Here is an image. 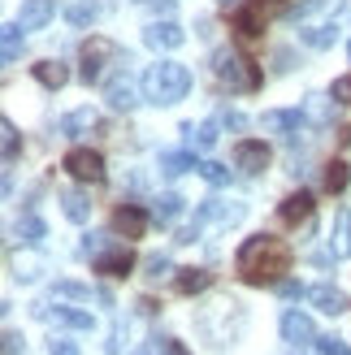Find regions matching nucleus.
Returning <instances> with one entry per match:
<instances>
[{
	"label": "nucleus",
	"mask_w": 351,
	"mask_h": 355,
	"mask_svg": "<svg viewBox=\"0 0 351 355\" xmlns=\"http://www.w3.org/2000/svg\"><path fill=\"white\" fill-rule=\"evenodd\" d=\"M347 52H351V48H347Z\"/></svg>",
	"instance_id": "49530a36"
},
{
	"label": "nucleus",
	"mask_w": 351,
	"mask_h": 355,
	"mask_svg": "<svg viewBox=\"0 0 351 355\" xmlns=\"http://www.w3.org/2000/svg\"><path fill=\"white\" fill-rule=\"evenodd\" d=\"M135 355H156V351H135Z\"/></svg>",
	"instance_id": "a18cd8bd"
},
{
	"label": "nucleus",
	"mask_w": 351,
	"mask_h": 355,
	"mask_svg": "<svg viewBox=\"0 0 351 355\" xmlns=\"http://www.w3.org/2000/svg\"><path fill=\"white\" fill-rule=\"evenodd\" d=\"M213 78L225 87V92H239V96H248L260 87V69L243 57V52L234 48H217L213 52Z\"/></svg>",
	"instance_id": "7ed1b4c3"
},
{
	"label": "nucleus",
	"mask_w": 351,
	"mask_h": 355,
	"mask_svg": "<svg viewBox=\"0 0 351 355\" xmlns=\"http://www.w3.org/2000/svg\"><path fill=\"white\" fill-rule=\"evenodd\" d=\"M9 269H13V277H17V282H35V277L44 273V256H35V252L13 256V260H9Z\"/></svg>",
	"instance_id": "4be33fe9"
},
{
	"label": "nucleus",
	"mask_w": 351,
	"mask_h": 355,
	"mask_svg": "<svg viewBox=\"0 0 351 355\" xmlns=\"http://www.w3.org/2000/svg\"><path fill=\"white\" fill-rule=\"evenodd\" d=\"M144 40H148V48H156V52H173V48L187 44V31H182L178 22H152V26L144 31Z\"/></svg>",
	"instance_id": "9d476101"
},
{
	"label": "nucleus",
	"mask_w": 351,
	"mask_h": 355,
	"mask_svg": "<svg viewBox=\"0 0 351 355\" xmlns=\"http://www.w3.org/2000/svg\"><path fill=\"white\" fill-rule=\"evenodd\" d=\"M234 165H239L243 173L269 169V148L260 144V139H243V144H234Z\"/></svg>",
	"instance_id": "9b49d317"
},
{
	"label": "nucleus",
	"mask_w": 351,
	"mask_h": 355,
	"mask_svg": "<svg viewBox=\"0 0 351 355\" xmlns=\"http://www.w3.org/2000/svg\"><path fill=\"white\" fill-rule=\"evenodd\" d=\"M165 273H173V269H169V260H165V256H152V260H148V277H152V282H161Z\"/></svg>",
	"instance_id": "4c0bfd02"
},
{
	"label": "nucleus",
	"mask_w": 351,
	"mask_h": 355,
	"mask_svg": "<svg viewBox=\"0 0 351 355\" xmlns=\"http://www.w3.org/2000/svg\"><path fill=\"white\" fill-rule=\"evenodd\" d=\"M260 121H265V130H300L304 113L300 109H273V113H265Z\"/></svg>",
	"instance_id": "b1692460"
},
{
	"label": "nucleus",
	"mask_w": 351,
	"mask_h": 355,
	"mask_svg": "<svg viewBox=\"0 0 351 355\" xmlns=\"http://www.w3.org/2000/svg\"><path fill=\"white\" fill-rule=\"evenodd\" d=\"M317 351L321 355H351V347L343 338H334V334H329V338H317Z\"/></svg>",
	"instance_id": "e433bc0d"
},
{
	"label": "nucleus",
	"mask_w": 351,
	"mask_h": 355,
	"mask_svg": "<svg viewBox=\"0 0 351 355\" xmlns=\"http://www.w3.org/2000/svg\"><path fill=\"white\" fill-rule=\"evenodd\" d=\"M0 135H5V165H13L17 148H22V144H17V126H13V121H0Z\"/></svg>",
	"instance_id": "72a5a7b5"
},
{
	"label": "nucleus",
	"mask_w": 351,
	"mask_h": 355,
	"mask_svg": "<svg viewBox=\"0 0 351 355\" xmlns=\"http://www.w3.org/2000/svg\"><path fill=\"white\" fill-rule=\"evenodd\" d=\"M35 316L40 321H48V325H65V329H92L96 321H92V312H83V308H52V304H40L35 308Z\"/></svg>",
	"instance_id": "0eeeda50"
},
{
	"label": "nucleus",
	"mask_w": 351,
	"mask_h": 355,
	"mask_svg": "<svg viewBox=\"0 0 351 355\" xmlns=\"http://www.w3.org/2000/svg\"><path fill=\"white\" fill-rule=\"evenodd\" d=\"M104 100L113 104L117 113H130L135 104H139V92H135V78L126 74V69H117V74L104 83Z\"/></svg>",
	"instance_id": "423d86ee"
},
{
	"label": "nucleus",
	"mask_w": 351,
	"mask_h": 355,
	"mask_svg": "<svg viewBox=\"0 0 351 355\" xmlns=\"http://www.w3.org/2000/svg\"><path fill=\"white\" fill-rule=\"evenodd\" d=\"M304 117L312 121V126H329V117H334V109H329V100H325V96H308V104H304Z\"/></svg>",
	"instance_id": "cd10ccee"
},
{
	"label": "nucleus",
	"mask_w": 351,
	"mask_h": 355,
	"mask_svg": "<svg viewBox=\"0 0 351 355\" xmlns=\"http://www.w3.org/2000/svg\"><path fill=\"white\" fill-rule=\"evenodd\" d=\"M152 351H156V355H187L173 338H156V343H152Z\"/></svg>",
	"instance_id": "ea45409f"
},
{
	"label": "nucleus",
	"mask_w": 351,
	"mask_h": 355,
	"mask_svg": "<svg viewBox=\"0 0 351 355\" xmlns=\"http://www.w3.org/2000/svg\"><path fill=\"white\" fill-rule=\"evenodd\" d=\"M61 208H65V217L69 221H87V217H92V204H87V195L83 191H61Z\"/></svg>",
	"instance_id": "5701e85b"
},
{
	"label": "nucleus",
	"mask_w": 351,
	"mask_h": 355,
	"mask_svg": "<svg viewBox=\"0 0 351 355\" xmlns=\"http://www.w3.org/2000/svg\"><path fill=\"white\" fill-rule=\"evenodd\" d=\"M312 212H317V200H312L308 191H295L282 200V208H277V217H282L286 225H300V221H312Z\"/></svg>",
	"instance_id": "ddd939ff"
},
{
	"label": "nucleus",
	"mask_w": 351,
	"mask_h": 355,
	"mask_svg": "<svg viewBox=\"0 0 351 355\" xmlns=\"http://www.w3.org/2000/svg\"><path fill=\"white\" fill-rule=\"evenodd\" d=\"M109 61H121V48L113 40H104V35H92V40L83 44V69H78V78L92 87L104 78V69H109Z\"/></svg>",
	"instance_id": "20e7f679"
},
{
	"label": "nucleus",
	"mask_w": 351,
	"mask_h": 355,
	"mask_svg": "<svg viewBox=\"0 0 351 355\" xmlns=\"http://www.w3.org/2000/svg\"><path fill=\"white\" fill-rule=\"evenodd\" d=\"M130 269H135L130 247H104V252L96 256V273H104V277H126Z\"/></svg>",
	"instance_id": "1a4fd4ad"
},
{
	"label": "nucleus",
	"mask_w": 351,
	"mask_h": 355,
	"mask_svg": "<svg viewBox=\"0 0 351 355\" xmlns=\"http://www.w3.org/2000/svg\"><path fill=\"white\" fill-rule=\"evenodd\" d=\"M282 338L295 343V347H308V343H317V325H312L304 312H286L282 316Z\"/></svg>",
	"instance_id": "4468645a"
},
{
	"label": "nucleus",
	"mask_w": 351,
	"mask_h": 355,
	"mask_svg": "<svg viewBox=\"0 0 351 355\" xmlns=\"http://www.w3.org/2000/svg\"><path fill=\"white\" fill-rule=\"evenodd\" d=\"M225 126H230V130H243V126H248V121H243L239 113H225Z\"/></svg>",
	"instance_id": "c03bdc74"
},
{
	"label": "nucleus",
	"mask_w": 351,
	"mask_h": 355,
	"mask_svg": "<svg viewBox=\"0 0 351 355\" xmlns=\"http://www.w3.org/2000/svg\"><path fill=\"white\" fill-rule=\"evenodd\" d=\"M52 355H78V347L65 343V338H57V343H52Z\"/></svg>",
	"instance_id": "79ce46f5"
},
{
	"label": "nucleus",
	"mask_w": 351,
	"mask_h": 355,
	"mask_svg": "<svg viewBox=\"0 0 351 355\" xmlns=\"http://www.w3.org/2000/svg\"><path fill=\"white\" fill-rule=\"evenodd\" d=\"M321 182H325V191H329V195L347 191V182H351V169H347V161H329V165H325V173H321Z\"/></svg>",
	"instance_id": "393cba45"
},
{
	"label": "nucleus",
	"mask_w": 351,
	"mask_h": 355,
	"mask_svg": "<svg viewBox=\"0 0 351 355\" xmlns=\"http://www.w3.org/2000/svg\"><path fill=\"white\" fill-rule=\"evenodd\" d=\"M308 299L317 304L325 316H339V312H347V295L339 291V286H329V282H321V286H312L308 291Z\"/></svg>",
	"instance_id": "dca6fc26"
},
{
	"label": "nucleus",
	"mask_w": 351,
	"mask_h": 355,
	"mask_svg": "<svg viewBox=\"0 0 351 355\" xmlns=\"http://www.w3.org/2000/svg\"><path fill=\"white\" fill-rule=\"evenodd\" d=\"M329 256L334 260L351 256V208H339V217H334V230H329Z\"/></svg>",
	"instance_id": "2eb2a0df"
},
{
	"label": "nucleus",
	"mask_w": 351,
	"mask_h": 355,
	"mask_svg": "<svg viewBox=\"0 0 351 355\" xmlns=\"http://www.w3.org/2000/svg\"><path fill=\"white\" fill-rule=\"evenodd\" d=\"M87 126H96V113H92V109H78V113H69V117L61 121V135H78V130H87Z\"/></svg>",
	"instance_id": "2f4dec72"
},
{
	"label": "nucleus",
	"mask_w": 351,
	"mask_h": 355,
	"mask_svg": "<svg viewBox=\"0 0 351 355\" xmlns=\"http://www.w3.org/2000/svg\"><path fill=\"white\" fill-rule=\"evenodd\" d=\"M35 78H40L48 92H61V87L69 83V69L61 61H40V65H35Z\"/></svg>",
	"instance_id": "412c9836"
},
{
	"label": "nucleus",
	"mask_w": 351,
	"mask_h": 355,
	"mask_svg": "<svg viewBox=\"0 0 351 355\" xmlns=\"http://www.w3.org/2000/svg\"><path fill=\"white\" fill-rule=\"evenodd\" d=\"M300 40H304L308 48H329V44L339 40V31L329 26V22H321V26H304V31H300Z\"/></svg>",
	"instance_id": "a878e982"
},
{
	"label": "nucleus",
	"mask_w": 351,
	"mask_h": 355,
	"mask_svg": "<svg viewBox=\"0 0 351 355\" xmlns=\"http://www.w3.org/2000/svg\"><path fill=\"white\" fill-rule=\"evenodd\" d=\"M334 104H351V78H339L334 83Z\"/></svg>",
	"instance_id": "a19ab883"
},
{
	"label": "nucleus",
	"mask_w": 351,
	"mask_h": 355,
	"mask_svg": "<svg viewBox=\"0 0 351 355\" xmlns=\"http://www.w3.org/2000/svg\"><path fill=\"white\" fill-rule=\"evenodd\" d=\"M187 169H196V161H191L187 152H161V173L178 178V173H187Z\"/></svg>",
	"instance_id": "c756f323"
},
{
	"label": "nucleus",
	"mask_w": 351,
	"mask_h": 355,
	"mask_svg": "<svg viewBox=\"0 0 351 355\" xmlns=\"http://www.w3.org/2000/svg\"><path fill=\"white\" fill-rule=\"evenodd\" d=\"M243 217V204H217V200H208L200 212H196V221H221V225H230Z\"/></svg>",
	"instance_id": "6ab92c4d"
},
{
	"label": "nucleus",
	"mask_w": 351,
	"mask_h": 355,
	"mask_svg": "<svg viewBox=\"0 0 351 355\" xmlns=\"http://www.w3.org/2000/svg\"><path fill=\"white\" fill-rule=\"evenodd\" d=\"M52 13H57V5H52V0H26V5H22V17H17V26H22V31H40V26L52 22Z\"/></svg>",
	"instance_id": "f3484780"
},
{
	"label": "nucleus",
	"mask_w": 351,
	"mask_h": 355,
	"mask_svg": "<svg viewBox=\"0 0 351 355\" xmlns=\"http://www.w3.org/2000/svg\"><path fill=\"white\" fill-rule=\"evenodd\" d=\"M17 351H26V338L17 329H5V355H17Z\"/></svg>",
	"instance_id": "58836bf2"
},
{
	"label": "nucleus",
	"mask_w": 351,
	"mask_h": 355,
	"mask_svg": "<svg viewBox=\"0 0 351 355\" xmlns=\"http://www.w3.org/2000/svg\"><path fill=\"white\" fill-rule=\"evenodd\" d=\"M234 31L243 40H260V35H265V5H260V0H243L239 13H234Z\"/></svg>",
	"instance_id": "6e6552de"
},
{
	"label": "nucleus",
	"mask_w": 351,
	"mask_h": 355,
	"mask_svg": "<svg viewBox=\"0 0 351 355\" xmlns=\"http://www.w3.org/2000/svg\"><path fill=\"white\" fill-rule=\"evenodd\" d=\"M234 269H239L243 282H252V286H273V282H282V273L291 269V247L273 234H252L239 247Z\"/></svg>",
	"instance_id": "f257e3e1"
},
{
	"label": "nucleus",
	"mask_w": 351,
	"mask_h": 355,
	"mask_svg": "<svg viewBox=\"0 0 351 355\" xmlns=\"http://www.w3.org/2000/svg\"><path fill=\"white\" fill-rule=\"evenodd\" d=\"M0 52H5V65H13L22 57V26H5L0 31Z\"/></svg>",
	"instance_id": "bb28decb"
},
{
	"label": "nucleus",
	"mask_w": 351,
	"mask_h": 355,
	"mask_svg": "<svg viewBox=\"0 0 351 355\" xmlns=\"http://www.w3.org/2000/svg\"><path fill=\"white\" fill-rule=\"evenodd\" d=\"M182 212V200L178 195H161V200H156V221H173Z\"/></svg>",
	"instance_id": "473e14b6"
},
{
	"label": "nucleus",
	"mask_w": 351,
	"mask_h": 355,
	"mask_svg": "<svg viewBox=\"0 0 351 355\" xmlns=\"http://www.w3.org/2000/svg\"><path fill=\"white\" fill-rule=\"evenodd\" d=\"M191 92V69L178 61H156L144 74V100L152 104H178Z\"/></svg>",
	"instance_id": "f03ea898"
},
{
	"label": "nucleus",
	"mask_w": 351,
	"mask_h": 355,
	"mask_svg": "<svg viewBox=\"0 0 351 355\" xmlns=\"http://www.w3.org/2000/svg\"><path fill=\"white\" fill-rule=\"evenodd\" d=\"M69 178H78V182H104V156L92 152V148H74V152H65V161Z\"/></svg>",
	"instance_id": "39448f33"
},
{
	"label": "nucleus",
	"mask_w": 351,
	"mask_h": 355,
	"mask_svg": "<svg viewBox=\"0 0 351 355\" xmlns=\"http://www.w3.org/2000/svg\"><path fill=\"white\" fill-rule=\"evenodd\" d=\"M104 9H109L104 0H83V5L69 9V22H74V26H87V22H96V17H100Z\"/></svg>",
	"instance_id": "c85d7f7f"
},
{
	"label": "nucleus",
	"mask_w": 351,
	"mask_h": 355,
	"mask_svg": "<svg viewBox=\"0 0 351 355\" xmlns=\"http://www.w3.org/2000/svg\"><path fill=\"white\" fill-rule=\"evenodd\" d=\"M196 169H200V178H204L208 187H225V182H230V169L217 165V161H200Z\"/></svg>",
	"instance_id": "7c9ffc66"
},
{
	"label": "nucleus",
	"mask_w": 351,
	"mask_h": 355,
	"mask_svg": "<svg viewBox=\"0 0 351 355\" xmlns=\"http://www.w3.org/2000/svg\"><path fill=\"white\" fill-rule=\"evenodd\" d=\"M173 286H178V295H200V291H208L213 286V273L208 269H178V277H173Z\"/></svg>",
	"instance_id": "a211bd4d"
},
{
	"label": "nucleus",
	"mask_w": 351,
	"mask_h": 355,
	"mask_svg": "<svg viewBox=\"0 0 351 355\" xmlns=\"http://www.w3.org/2000/svg\"><path fill=\"white\" fill-rule=\"evenodd\" d=\"M282 295H286V299H300V295H308V291L295 286V282H282Z\"/></svg>",
	"instance_id": "37998d69"
},
{
	"label": "nucleus",
	"mask_w": 351,
	"mask_h": 355,
	"mask_svg": "<svg viewBox=\"0 0 351 355\" xmlns=\"http://www.w3.org/2000/svg\"><path fill=\"white\" fill-rule=\"evenodd\" d=\"M187 148H191V152H213V148H217V121L187 126Z\"/></svg>",
	"instance_id": "aec40b11"
},
{
	"label": "nucleus",
	"mask_w": 351,
	"mask_h": 355,
	"mask_svg": "<svg viewBox=\"0 0 351 355\" xmlns=\"http://www.w3.org/2000/svg\"><path fill=\"white\" fill-rule=\"evenodd\" d=\"M17 234H22L26 243H40V239H44V221H40V217H26V221H17Z\"/></svg>",
	"instance_id": "f704fd0d"
},
{
	"label": "nucleus",
	"mask_w": 351,
	"mask_h": 355,
	"mask_svg": "<svg viewBox=\"0 0 351 355\" xmlns=\"http://www.w3.org/2000/svg\"><path fill=\"white\" fill-rule=\"evenodd\" d=\"M57 295H61V299H83V304L92 299V291L78 286V282H57Z\"/></svg>",
	"instance_id": "c9c22d12"
},
{
	"label": "nucleus",
	"mask_w": 351,
	"mask_h": 355,
	"mask_svg": "<svg viewBox=\"0 0 351 355\" xmlns=\"http://www.w3.org/2000/svg\"><path fill=\"white\" fill-rule=\"evenodd\" d=\"M113 230H117V234H126V239H144L148 212L139 208V204H121V208H113Z\"/></svg>",
	"instance_id": "f8f14e48"
}]
</instances>
